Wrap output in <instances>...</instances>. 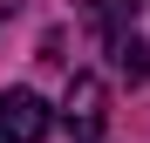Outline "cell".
<instances>
[{"label":"cell","mask_w":150,"mask_h":143,"mask_svg":"<svg viewBox=\"0 0 150 143\" xmlns=\"http://www.w3.org/2000/svg\"><path fill=\"white\" fill-rule=\"evenodd\" d=\"M0 136L7 143H41L48 136V102L34 89H0Z\"/></svg>","instance_id":"obj_1"},{"label":"cell","mask_w":150,"mask_h":143,"mask_svg":"<svg viewBox=\"0 0 150 143\" xmlns=\"http://www.w3.org/2000/svg\"><path fill=\"white\" fill-rule=\"evenodd\" d=\"M62 123L75 130V136H96V130H103V82H96V75H75L68 82V102H62Z\"/></svg>","instance_id":"obj_2"},{"label":"cell","mask_w":150,"mask_h":143,"mask_svg":"<svg viewBox=\"0 0 150 143\" xmlns=\"http://www.w3.org/2000/svg\"><path fill=\"white\" fill-rule=\"evenodd\" d=\"M116 68L130 82H150V41H130V34H116Z\"/></svg>","instance_id":"obj_3"},{"label":"cell","mask_w":150,"mask_h":143,"mask_svg":"<svg viewBox=\"0 0 150 143\" xmlns=\"http://www.w3.org/2000/svg\"><path fill=\"white\" fill-rule=\"evenodd\" d=\"M137 7H143V0H96L89 20H96L103 34H123V20H137Z\"/></svg>","instance_id":"obj_4"},{"label":"cell","mask_w":150,"mask_h":143,"mask_svg":"<svg viewBox=\"0 0 150 143\" xmlns=\"http://www.w3.org/2000/svg\"><path fill=\"white\" fill-rule=\"evenodd\" d=\"M0 143H7V136H0Z\"/></svg>","instance_id":"obj_5"}]
</instances>
